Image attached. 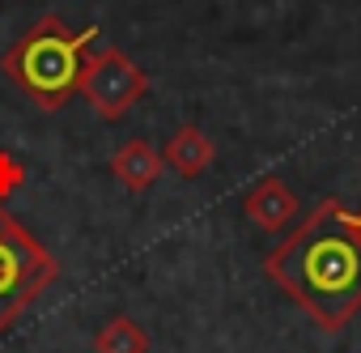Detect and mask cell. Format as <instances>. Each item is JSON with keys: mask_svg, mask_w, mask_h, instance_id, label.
I'll return each mask as SVG.
<instances>
[{"mask_svg": "<svg viewBox=\"0 0 361 353\" xmlns=\"http://www.w3.org/2000/svg\"><path fill=\"white\" fill-rule=\"evenodd\" d=\"M264 273L310 315L314 328H348L361 311V230L353 209L319 201L306 222L264 256Z\"/></svg>", "mask_w": 361, "mask_h": 353, "instance_id": "obj_1", "label": "cell"}, {"mask_svg": "<svg viewBox=\"0 0 361 353\" xmlns=\"http://www.w3.org/2000/svg\"><path fill=\"white\" fill-rule=\"evenodd\" d=\"M98 30H68L56 13L39 18L5 56H0V68L5 77H13V85L43 111H60L77 90H81V68L90 60V52Z\"/></svg>", "mask_w": 361, "mask_h": 353, "instance_id": "obj_2", "label": "cell"}, {"mask_svg": "<svg viewBox=\"0 0 361 353\" xmlns=\"http://www.w3.org/2000/svg\"><path fill=\"white\" fill-rule=\"evenodd\" d=\"M60 277L56 256L0 201V336H5Z\"/></svg>", "mask_w": 361, "mask_h": 353, "instance_id": "obj_3", "label": "cell"}, {"mask_svg": "<svg viewBox=\"0 0 361 353\" xmlns=\"http://www.w3.org/2000/svg\"><path fill=\"white\" fill-rule=\"evenodd\" d=\"M77 94H85V102L106 124H119L149 94V73L136 60H128L119 47L106 43V47H94L90 52V60L81 68V90Z\"/></svg>", "mask_w": 361, "mask_h": 353, "instance_id": "obj_4", "label": "cell"}, {"mask_svg": "<svg viewBox=\"0 0 361 353\" xmlns=\"http://www.w3.org/2000/svg\"><path fill=\"white\" fill-rule=\"evenodd\" d=\"M161 170H166V157L153 149V140L145 136H132L123 140L115 153H111V174L128 188V192H149L157 179H161Z\"/></svg>", "mask_w": 361, "mask_h": 353, "instance_id": "obj_5", "label": "cell"}, {"mask_svg": "<svg viewBox=\"0 0 361 353\" xmlns=\"http://www.w3.org/2000/svg\"><path fill=\"white\" fill-rule=\"evenodd\" d=\"M243 213H247L259 230L276 234V230H285V226L298 217V196L289 192L285 179H259V184L243 196Z\"/></svg>", "mask_w": 361, "mask_h": 353, "instance_id": "obj_6", "label": "cell"}, {"mask_svg": "<svg viewBox=\"0 0 361 353\" xmlns=\"http://www.w3.org/2000/svg\"><path fill=\"white\" fill-rule=\"evenodd\" d=\"M166 166L170 170H178L183 179H196V174H204L209 166H213V157H217V145H213V136L204 132V128H196V124H183V128H174V136L166 140Z\"/></svg>", "mask_w": 361, "mask_h": 353, "instance_id": "obj_7", "label": "cell"}, {"mask_svg": "<svg viewBox=\"0 0 361 353\" xmlns=\"http://www.w3.org/2000/svg\"><path fill=\"white\" fill-rule=\"evenodd\" d=\"M94 353H149V332L132 315H111L94 332Z\"/></svg>", "mask_w": 361, "mask_h": 353, "instance_id": "obj_8", "label": "cell"}, {"mask_svg": "<svg viewBox=\"0 0 361 353\" xmlns=\"http://www.w3.org/2000/svg\"><path fill=\"white\" fill-rule=\"evenodd\" d=\"M22 184H26V166L9 149H0V201H9Z\"/></svg>", "mask_w": 361, "mask_h": 353, "instance_id": "obj_9", "label": "cell"}, {"mask_svg": "<svg viewBox=\"0 0 361 353\" xmlns=\"http://www.w3.org/2000/svg\"><path fill=\"white\" fill-rule=\"evenodd\" d=\"M353 217H357V230H361V209H357V213H353Z\"/></svg>", "mask_w": 361, "mask_h": 353, "instance_id": "obj_10", "label": "cell"}]
</instances>
